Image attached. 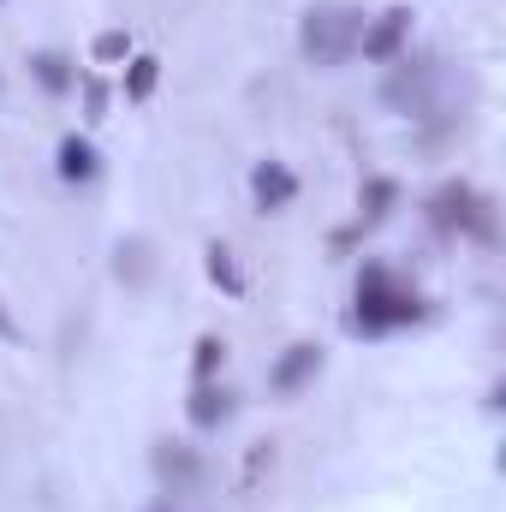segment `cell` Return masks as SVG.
<instances>
[{
	"label": "cell",
	"instance_id": "6da1fadb",
	"mask_svg": "<svg viewBox=\"0 0 506 512\" xmlns=\"http://www.w3.org/2000/svg\"><path fill=\"white\" fill-rule=\"evenodd\" d=\"M429 304L417 298L411 280H399L387 262H364L358 274V310H352V334H393V328H411L423 322Z\"/></svg>",
	"mask_w": 506,
	"mask_h": 512
},
{
	"label": "cell",
	"instance_id": "7a4b0ae2",
	"mask_svg": "<svg viewBox=\"0 0 506 512\" xmlns=\"http://www.w3.org/2000/svg\"><path fill=\"white\" fill-rule=\"evenodd\" d=\"M364 6H352V0H316V6H304V18H298V48H304V60H316V66H346L352 54H358V36H364Z\"/></svg>",
	"mask_w": 506,
	"mask_h": 512
},
{
	"label": "cell",
	"instance_id": "3957f363",
	"mask_svg": "<svg viewBox=\"0 0 506 512\" xmlns=\"http://www.w3.org/2000/svg\"><path fill=\"white\" fill-rule=\"evenodd\" d=\"M393 72L381 78V102L411 114V120H429L441 114V96H447V60L441 54H399L387 60Z\"/></svg>",
	"mask_w": 506,
	"mask_h": 512
},
{
	"label": "cell",
	"instance_id": "277c9868",
	"mask_svg": "<svg viewBox=\"0 0 506 512\" xmlns=\"http://www.w3.org/2000/svg\"><path fill=\"white\" fill-rule=\"evenodd\" d=\"M477 203H483V191H477V185H465V179H447V185H435V191H429L423 215H429V227H435L441 239H453V233H471V221H477Z\"/></svg>",
	"mask_w": 506,
	"mask_h": 512
},
{
	"label": "cell",
	"instance_id": "5b68a950",
	"mask_svg": "<svg viewBox=\"0 0 506 512\" xmlns=\"http://www.w3.org/2000/svg\"><path fill=\"white\" fill-rule=\"evenodd\" d=\"M411 24H417V12H411V6H387V12H376V18H364L358 54H364L370 66L399 60V54H405V42H411Z\"/></svg>",
	"mask_w": 506,
	"mask_h": 512
},
{
	"label": "cell",
	"instance_id": "8992f818",
	"mask_svg": "<svg viewBox=\"0 0 506 512\" xmlns=\"http://www.w3.org/2000/svg\"><path fill=\"white\" fill-rule=\"evenodd\" d=\"M149 465H155V477H161L167 495H191V489L203 483V453L185 447V441H155Z\"/></svg>",
	"mask_w": 506,
	"mask_h": 512
},
{
	"label": "cell",
	"instance_id": "52a82bcc",
	"mask_svg": "<svg viewBox=\"0 0 506 512\" xmlns=\"http://www.w3.org/2000/svg\"><path fill=\"white\" fill-rule=\"evenodd\" d=\"M316 376H322V346L298 340V346H286V352L274 358V370H268V387H274V393H298V387H310Z\"/></svg>",
	"mask_w": 506,
	"mask_h": 512
},
{
	"label": "cell",
	"instance_id": "ba28073f",
	"mask_svg": "<svg viewBox=\"0 0 506 512\" xmlns=\"http://www.w3.org/2000/svg\"><path fill=\"white\" fill-rule=\"evenodd\" d=\"M251 197H256L262 215H268V209H286V203L298 197V173H292L286 161H256L251 167Z\"/></svg>",
	"mask_w": 506,
	"mask_h": 512
},
{
	"label": "cell",
	"instance_id": "9c48e42d",
	"mask_svg": "<svg viewBox=\"0 0 506 512\" xmlns=\"http://www.w3.org/2000/svg\"><path fill=\"white\" fill-rule=\"evenodd\" d=\"M185 417H191V429L215 435V429L233 417V393H227L221 382H197V387H191V405H185Z\"/></svg>",
	"mask_w": 506,
	"mask_h": 512
},
{
	"label": "cell",
	"instance_id": "30bf717a",
	"mask_svg": "<svg viewBox=\"0 0 506 512\" xmlns=\"http://www.w3.org/2000/svg\"><path fill=\"white\" fill-rule=\"evenodd\" d=\"M54 161H60V179H66V185H90V179L102 173V155H96V143H90V137H78V131H66V137H60Z\"/></svg>",
	"mask_w": 506,
	"mask_h": 512
},
{
	"label": "cell",
	"instance_id": "8fae6325",
	"mask_svg": "<svg viewBox=\"0 0 506 512\" xmlns=\"http://www.w3.org/2000/svg\"><path fill=\"white\" fill-rule=\"evenodd\" d=\"M30 78H36L48 96L78 90V66H72V54H60V48H36V54H30Z\"/></svg>",
	"mask_w": 506,
	"mask_h": 512
},
{
	"label": "cell",
	"instance_id": "7c38bea8",
	"mask_svg": "<svg viewBox=\"0 0 506 512\" xmlns=\"http://www.w3.org/2000/svg\"><path fill=\"white\" fill-rule=\"evenodd\" d=\"M114 274H120L126 286H149V280H155V245H149V239H120V245H114Z\"/></svg>",
	"mask_w": 506,
	"mask_h": 512
},
{
	"label": "cell",
	"instance_id": "4fadbf2b",
	"mask_svg": "<svg viewBox=\"0 0 506 512\" xmlns=\"http://www.w3.org/2000/svg\"><path fill=\"white\" fill-rule=\"evenodd\" d=\"M393 203H399V179L370 173V179H364V191H358V221H364V227H376V221L393 215Z\"/></svg>",
	"mask_w": 506,
	"mask_h": 512
},
{
	"label": "cell",
	"instance_id": "5bb4252c",
	"mask_svg": "<svg viewBox=\"0 0 506 512\" xmlns=\"http://www.w3.org/2000/svg\"><path fill=\"white\" fill-rule=\"evenodd\" d=\"M155 84H161V60H155V54H131V66H126V102H149V96H155Z\"/></svg>",
	"mask_w": 506,
	"mask_h": 512
},
{
	"label": "cell",
	"instance_id": "9a60e30c",
	"mask_svg": "<svg viewBox=\"0 0 506 512\" xmlns=\"http://www.w3.org/2000/svg\"><path fill=\"white\" fill-rule=\"evenodd\" d=\"M221 364H227V340H221V334H203L197 352H191V382H215Z\"/></svg>",
	"mask_w": 506,
	"mask_h": 512
},
{
	"label": "cell",
	"instance_id": "2e32d148",
	"mask_svg": "<svg viewBox=\"0 0 506 512\" xmlns=\"http://www.w3.org/2000/svg\"><path fill=\"white\" fill-rule=\"evenodd\" d=\"M78 90H84V120L102 126V120H108V102H114L108 78H102V72H78Z\"/></svg>",
	"mask_w": 506,
	"mask_h": 512
},
{
	"label": "cell",
	"instance_id": "e0dca14e",
	"mask_svg": "<svg viewBox=\"0 0 506 512\" xmlns=\"http://www.w3.org/2000/svg\"><path fill=\"white\" fill-rule=\"evenodd\" d=\"M209 280H215V286H227L233 298L245 292V268H239V256L227 251V245H209Z\"/></svg>",
	"mask_w": 506,
	"mask_h": 512
},
{
	"label": "cell",
	"instance_id": "ac0fdd59",
	"mask_svg": "<svg viewBox=\"0 0 506 512\" xmlns=\"http://www.w3.org/2000/svg\"><path fill=\"white\" fill-rule=\"evenodd\" d=\"M90 54H96V66H120V60H131V36L126 30H102L90 42Z\"/></svg>",
	"mask_w": 506,
	"mask_h": 512
},
{
	"label": "cell",
	"instance_id": "d6986e66",
	"mask_svg": "<svg viewBox=\"0 0 506 512\" xmlns=\"http://www.w3.org/2000/svg\"><path fill=\"white\" fill-rule=\"evenodd\" d=\"M149 512H173V501H161V507H149Z\"/></svg>",
	"mask_w": 506,
	"mask_h": 512
}]
</instances>
